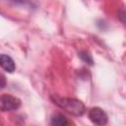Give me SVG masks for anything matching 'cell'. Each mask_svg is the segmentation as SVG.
Here are the masks:
<instances>
[{
  "label": "cell",
  "mask_w": 126,
  "mask_h": 126,
  "mask_svg": "<svg viewBox=\"0 0 126 126\" xmlns=\"http://www.w3.org/2000/svg\"><path fill=\"white\" fill-rule=\"evenodd\" d=\"M53 101L56 105L67 111L68 113L75 115V116H81L85 113L86 108L82 101L76 99V98H70V97H58L54 96L52 97Z\"/></svg>",
  "instance_id": "6da1fadb"
},
{
  "label": "cell",
  "mask_w": 126,
  "mask_h": 126,
  "mask_svg": "<svg viewBox=\"0 0 126 126\" xmlns=\"http://www.w3.org/2000/svg\"><path fill=\"white\" fill-rule=\"evenodd\" d=\"M0 104H1L2 111L16 110L21 106V100L16 96L5 94H2L0 98Z\"/></svg>",
  "instance_id": "7a4b0ae2"
},
{
  "label": "cell",
  "mask_w": 126,
  "mask_h": 126,
  "mask_svg": "<svg viewBox=\"0 0 126 126\" xmlns=\"http://www.w3.org/2000/svg\"><path fill=\"white\" fill-rule=\"evenodd\" d=\"M90 120L96 125H104L107 123V114L99 107H93L89 111Z\"/></svg>",
  "instance_id": "3957f363"
},
{
  "label": "cell",
  "mask_w": 126,
  "mask_h": 126,
  "mask_svg": "<svg viewBox=\"0 0 126 126\" xmlns=\"http://www.w3.org/2000/svg\"><path fill=\"white\" fill-rule=\"evenodd\" d=\"M0 64H1V67L5 71H7L9 73H13L15 71L16 66H15L14 60L10 56H8L6 54H2L1 55V57H0Z\"/></svg>",
  "instance_id": "277c9868"
},
{
  "label": "cell",
  "mask_w": 126,
  "mask_h": 126,
  "mask_svg": "<svg viewBox=\"0 0 126 126\" xmlns=\"http://www.w3.org/2000/svg\"><path fill=\"white\" fill-rule=\"evenodd\" d=\"M51 125H55V126H65L70 124L71 122L61 113H55L51 116V121H50Z\"/></svg>",
  "instance_id": "5b68a950"
}]
</instances>
